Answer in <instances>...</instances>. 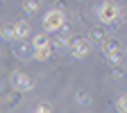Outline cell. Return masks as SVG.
<instances>
[{
    "mask_svg": "<svg viewBox=\"0 0 127 113\" xmlns=\"http://www.w3.org/2000/svg\"><path fill=\"white\" fill-rule=\"evenodd\" d=\"M98 14H100V18H102L104 23H111V21H116V18H118L120 7H118L116 2H104V5H102V9H100Z\"/></svg>",
    "mask_w": 127,
    "mask_h": 113,
    "instance_id": "6da1fadb",
    "label": "cell"
},
{
    "mask_svg": "<svg viewBox=\"0 0 127 113\" xmlns=\"http://www.w3.org/2000/svg\"><path fill=\"white\" fill-rule=\"evenodd\" d=\"M59 25H61V14H59V11H50V14L45 16V29H48V32L57 29Z\"/></svg>",
    "mask_w": 127,
    "mask_h": 113,
    "instance_id": "7a4b0ae2",
    "label": "cell"
},
{
    "mask_svg": "<svg viewBox=\"0 0 127 113\" xmlns=\"http://www.w3.org/2000/svg\"><path fill=\"white\" fill-rule=\"evenodd\" d=\"M86 52H89V43H86L84 39H75V41H73V54L84 57Z\"/></svg>",
    "mask_w": 127,
    "mask_h": 113,
    "instance_id": "3957f363",
    "label": "cell"
},
{
    "mask_svg": "<svg viewBox=\"0 0 127 113\" xmlns=\"http://www.w3.org/2000/svg\"><path fill=\"white\" fill-rule=\"evenodd\" d=\"M14 86H18V88H32V82H30L25 75H18V72H16L14 75Z\"/></svg>",
    "mask_w": 127,
    "mask_h": 113,
    "instance_id": "277c9868",
    "label": "cell"
},
{
    "mask_svg": "<svg viewBox=\"0 0 127 113\" xmlns=\"http://www.w3.org/2000/svg\"><path fill=\"white\" fill-rule=\"evenodd\" d=\"M14 34L25 36V34H27V25H25V23H16V25H14Z\"/></svg>",
    "mask_w": 127,
    "mask_h": 113,
    "instance_id": "5b68a950",
    "label": "cell"
},
{
    "mask_svg": "<svg viewBox=\"0 0 127 113\" xmlns=\"http://www.w3.org/2000/svg\"><path fill=\"white\" fill-rule=\"evenodd\" d=\"M36 7H39V0H27V2H25V11H27V14L36 11Z\"/></svg>",
    "mask_w": 127,
    "mask_h": 113,
    "instance_id": "8992f818",
    "label": "cell"
},
{
    "mask_svg": "<svg viewBox=\"0 0 127 113\" xmlns=\"http://www.w3.org/2000/svg\"><path fill=\"white\" fill-rule=\"evenodd\" d=\"M118 109H120V111H127V95H123V97H120V102H118Z\"/></svg>",
    "mask_w": 127,
    "mask_h": 113,
    "instance_id": "52a82bcc",
    "label": "cell"
}]
</instances>
